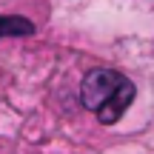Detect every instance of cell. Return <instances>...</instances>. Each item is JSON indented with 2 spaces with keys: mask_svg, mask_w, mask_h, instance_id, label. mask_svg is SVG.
Segmentation results:
<instances>
[{
  "mask_svg": "<svg viewBox=\"0 0 154 154\" xmlns=\"http://www.w3.org/2000/svg\"><path fill=\"white\" fill-rule=\"evenodd\" d=\"M80 100L100 123H117L134 100V83L111 69H94L83 77Z\"/></svg>",
  "mask_w": 154,
  "mask_h": 154,
  "instance_id": "obj_1",
  "label": "cell"
},
{
  "mask_svg": "<svg viewBox=\"0 0 154 154\" xmlns=\"http://www.w3.org/2000/svg\"><path fill=\"white\" fill-rule=\"evenodd\" d=\"M34 26L26 17H3L0 14V37H14V34H32Z\"/></svg>",
  "mask_w": 154,
  "mask_h": 154,
  "instance_id": "obj_2",
  "label": "cell"
}]
</instances>
